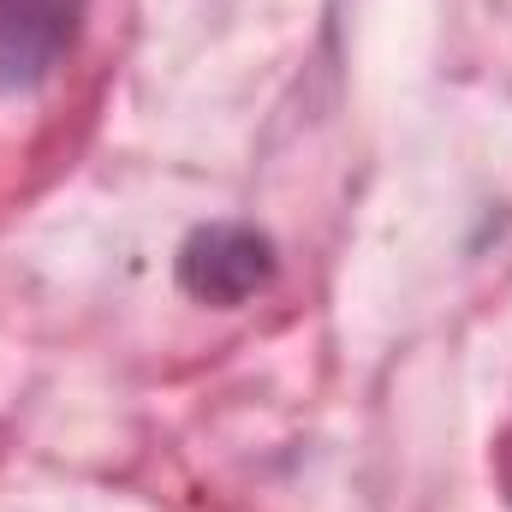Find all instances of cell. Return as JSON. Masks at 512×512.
<instances>
[{
  "instance_id": "1",
  "label": "cell",
  "mask_w": 512,
  "mask_h": 512,
  "mask_svg": "<svg viewBox=\"0 0 512 512\" xmlns=\"http://www.w3.org/2000/svg\"><path fill=\"white\" fill-rule=\"evenodd\" d=\"M179 274H185V286H191L197 298H209V304H239L256 280L268 274V245H262L256 233H245V227H209V233H197V239L185 245Z\"/></svg>"
}]
</instances>
